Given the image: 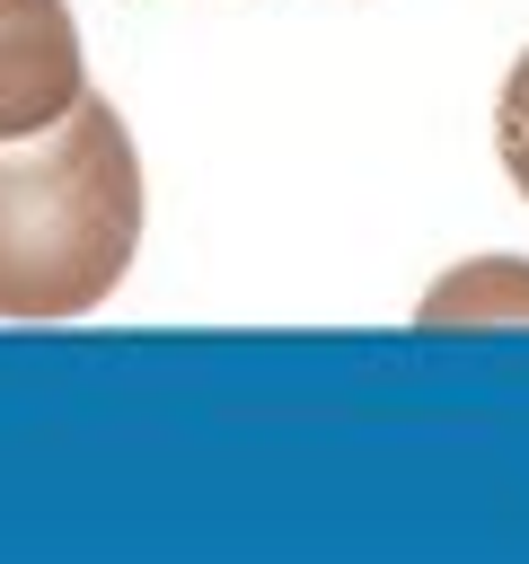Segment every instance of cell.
<instances>
[{
    "instance_id": "7a4b0ae2",
    "label": "cell",
    "mask_w": 529,
    "mask_h": 564,
    "mask_svg": "<svg viewBox=\"0 0 529 564\" xmlns=\"http://www.w3.org/2000/svg\"><path fill=\"white\" fill-rule=\"evenodd\" d=\"M88 88L79 26L62 0H0V141L62 123Z\"/></svg>"
},
{
    "instance_id": "6da1fadb",
    "label": "cell",
    "mask_w": 529,
    "mask_h": 564,
    "mask_svg": "<svg viewBox=\"0 0 529 564\" xmlns=\"http://www.w3.org/2000/svg\"><path fill=\"white\" fill-rule=\"evenodd\" d=\"M141 247V159L123 115L79 88V106L26 141H0V317L97 308Z\"/></svg>"
},
{
    "instance_id": "3957f363",
    "label": "cell",
    "mask_w": 529,
    "mask_h": 564,
    "mask_svg": "<svg viewBox=\"0 0 529 564\" xmlns=\"http://www.w3.org/2000/svg\"><path fill=\"white\" fill-rule=\"evenodd\" d=\"M494 141H503V167H511V185L529 194V53L511 62V79H503V106H494Z\"/></svg>"
}]
</instances>
